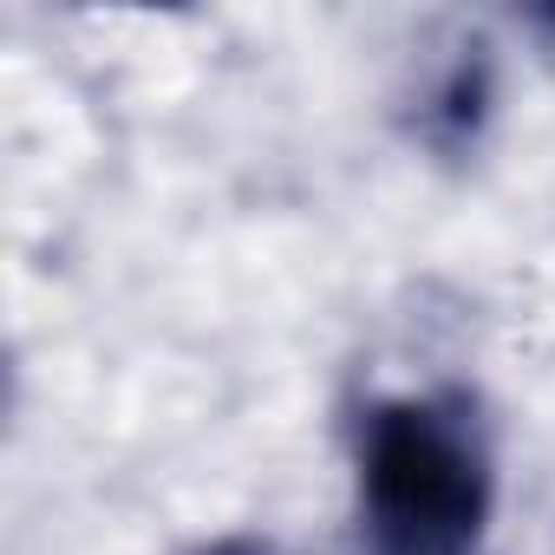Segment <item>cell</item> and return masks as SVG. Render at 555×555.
<instances>
[{
	"mask_svg": "<svg viewBox=\"0 0 555 555\" xmlns=\"http://www.w3.org/2000/svg\"><path fill=\"white\" fill-rule=\"evenodd\" d=\"M490 451L464 399H386L360 431V535L373 555H477Z\"/></svg>",
	"mask_w": 555,
	"mask_h": 555,
	"instance_id": "cell-1",
	"label": "cell"
},
{
	"mask_svg": "<svg viewBox=\"0 0 555 555\" xmlns=\"http://www.w3.org/2000/svg\"><path fill=\"white\" fill-rule=\"evenodd\" d=\"M203 555H255V548H203Z\"/></svg>",
	"mask_w": 555,
	"mask_h": 555,
	"instance_id": "cell-2",
	"label": "cell"
}]
</instances>
